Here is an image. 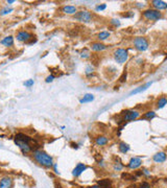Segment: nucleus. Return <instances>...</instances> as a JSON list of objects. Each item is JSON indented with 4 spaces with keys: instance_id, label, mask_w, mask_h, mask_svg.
<instances>
[{
    "instance_id": "f257e3e1",
    "label": "nucleus",
    "mask_w": 167,
    "mask_h": 188,
    "mask_svg": "<svg viewBox=\"0 0 167 188\" xmlns=\"http://www.w3.org/2000/svg\"><path fill=\"white\" fill-rule=\"evenodd\" d=\"M34 158L39 164L45 166V167H51L53 165L52 157L49 156L47 153L41 151V149H36L34 151Z\"/></svg>"
},
{
    "instance_id": "f03ea898",
    "label": "nucleus",
    "mask_w": 167,
    "mask_h": 188,
    "mask_svg": "<svg viewBox=\"0 0 167 188\" xmlns=\"http://www.w3.org/2000/svg\"><path fill=\"white\" fill-rule=\"evenodd\" d=\"M142 15H143L144 18H146L147 20H151V21H157L162 18L163 16L162 13H160V11H157V9H145V11L142 13Z\"/></svg>"
},
{
    "instance_id": "7ed1b4c3",
    "label": "nucleus",
    "mask_w": 167,
    "mask_h": 188,
    "mask_svg": "<svg viewBox=\"0 0 167 188\" xmlns=\"http://www.w3.org/2000/svg\"><path fill=\"white\" fill-rule=\"evenodd\" d=\"M114 57H115V61L119 64H123L128 61V50L123 48H119L117 50H115L114 52Z\"/></svg>"
},
{
    "instance_id": "20e7f679",
    "label": "nucleus",
    "mask_w": 167,
    "mask_h": 188,
    "mask_svg": "<svg viewBox=\"0 0 167 188\" xmlns=\"http://www.w3.org/2000/svg\"><path fill=\"white\" fill-rule=\"evenodd\" d=\"M133 43H134V47L139 51H145L148 48V42L143 37L135 38Z\"/></svg>"
},
{
    "instance_id": "39448f33",
    "label": "nucleus",
    "mask_w": 167,
    "mask_h": 188,
    "mask_svg": "<svg viewBox=\"0 0 167 188\" xmlns=\"http://www.w3.org/2000/svg\"><path fill=\"white\" fill-rule=\"evenodd\" d=\"M74 18L77 21H80V22L88 23L92 20V14L89 11H80L74 15Z\"/></svg>"
},
{
    "instance_id": "423d86ee",
    "label": "nucleus",
    "mask_w": 167,
    "mask_h": 188,
    "mask_svg": "<svg viewBox=\"0 0 167 188\" xmlns=\"http://www.w3.org/2000/svg\"><path fill=\"white\" fill-rule=\"evenodd\" d=\"M122 115H123L122 121H132V120L137 119L140 116V113L136 110H126L122 113Z\"/></svg>"
},
{
    "instance_id": "0eeeda50",
    "label": "nucleus",
    "mask_w": 167,
    "mask_h": 188,
    "mask_svg": "<svg viewBox=\"0 0 167 188\" xmlns=\"http://www.w3.org/2000/svg\"><path fill=\"white\" fill-rule=\"evenodd\" d=\"M15 142H16V144L19 146V149L22 151L23 154H28L29 151H32V146L30 145V142L23 141V140H20V139H16V138H15Z\"/></svg>"
},
{
    "instance_id": "6e6552de",
    "label": "nucleus",
    "mask_w": 167,
    "mask_h": 188,
    "mask_svg": "<svg viewBox=\"0 0 167 188\" xmlns=\"http://www.w3.org/2000/svg\"><path fill=\"white\" fill-rule=\"evenodd\" d=\"M30 39H32V36L27 32L22 30V32H19L17 34V40L20 42H26V43H28Z\"/></svg>"
},
{
    "instance_id": "1a4fd4ad",
    "label": "nucleus",
    "mask_w": 167,
    "mask_h": 188,
    "mask_svg": "<svg viewBox=\"0 0 167 188\" xmlns=\"http://www.w3.org/2000/svg\"><path fill=\"white\" fill-rule=\"evenodd\" d=\"M151 5L155 7V9H157L159 11L167 9V2L162 1V0H153L151 1Z\"/></svg>"
},
{
    "instance_id": "9d476101",
    "label": "nucleus",
    "mask_w": 167,
    "mask_h": 188,
    "mask_svg": "<svg viewBox=\"0 0 167 188\" xmlns=\"http://www.w3.org/2000/svg\"><path fill=\"white\" fill-rule=\"evenodd\" d=\"M142 164V160L141 158H138V157H134V158H132L130 160V162H128V167L130 168V169H136V168L140 167Z\"/></svg>"
},
{
    "instance_id": "9b49d317",
    "label": "nucleus",
    "mask_w": 167,
    "mask_h": 188,
    "mask_svg": "<svg viewBox=\"0 0 167 188\" xmlns=\"http://www.w3.org/2000/svg\"><path fill=\"white\" fill-rule=\"evenodd\" d=\"M13 187V180L9 177H4L0 180V188H11Z\"/></svg>"
},
{
    "instance_id": "f8f14e48",
    "label": "nucleus",
    "mask_w": 167,
    "mask_h": 188,
    "mask_svg": "<svg viewBox=\"0 0 167 188\" xmlns=\"http://www.w3.org/2000/svg\"><path fill=\"white\" fill-rule=\"evenodd\" d=\"M86 168H87V166H86L85 164H82V163H78L77 165L75 166V168L73 169L72 174H73L74 177H78V176H80L82 172L85 171Z\"/></svg>"
},
{
    "instance_id": "ddd939ff",
    "label": "nucleus",
    "mask_w": 167,
    "mask_h": 188,
    "mask_svg": "<svg viewBox=\"0 0 167 188\" xmlns=\"http://www.w3.org/2000/svg\"><path fill=\"white\" fill-rule=\"evenodd\" d=\"M166 154H165L164 151H160V153H157L156 155H153V161L156 163H163L166 161Z\"/></svg>"
},
{
    "instance_id": "4468645a",
    "label": "nucleus",
    "mask_w": 167,
    "mask_h": 188,
    "mask_svg": "<svg viewBox=\"0 0 167 188\" xmlns=\"http://www.w3.org/2000/svg\"><path fill=\"white\" fill-rule=\"evenodd\" d=\"M91 48L93 51H102L107 48V46L105 44L100 43V42H97V43H93L91 45Z\"/></svg>"
},
{
    "instance_id": "2eb2a0df",
    "label": "nucleus",
    "mask_w": 167,
    "mask_h": 188,
    "mask_svg": "<svg viewBox=\"0 0 167 188\" xmlns=\"http://www.w3.org/2000/svg\"><path fill=\"white\" fill-rule=\"evenodd\" d=\"M62 11L65 13V14H69V15H73L76 14V7L73 6V5H66L62 9Z\"/></svg>"
},
{
    "instance_id": "dca6fc26",
    "label": "nucleus",
    "mask_w": 167,
    "mask_h": 188,
    "mask_svg": "<svg viewBox=\"0 0 167 188\" xmlns=\"http://www.w3.org/2000/svg\"><path fill=\"white\" fill-rule=\"evenodd\" d=\"M108 142H109V139L105 137V136H98V137L95 139V143H96L97 145H100V146H103V145H105Z\"/></svg>"
},
{
    "instance_id": "f3484780",
    "label": "nucleus",
    "mask_w": 167,
    "mask_h": 188,
    "mask_svg": "<svg viewBox=\"0 0 167 188\" xmlns=\"http://www.w3.org/2000/svg\"><path fill=\"white\" fill-rule=\"evenodd\" d=\"M1 44L6 46V47H11V46H13V44H14V38L11 37V36L5 37L4 39L1 40Z\"/></svg>"
},
{
    "instance_id": "a211bd4d",
    "label": "nucleus",
    "mask_w": 167,
    "mask_h": 188,
    "mask_svg": "<svg viewBox=\"0 0 167 188\" xmlns=\"http://www.w3.org/2000/svg\"><path fill=\"white\" fill-rule=\"evenodd\" d=\"M151 83H147V84H145V85H143V86H141V87H138L137 89H135V90H133V91L130 92V95H133V94H137V93H140V92H142V91H144V90H146L148 87H151Z\"/></svg>"
},
{
    "instance_id": "6ab92c4d",
    "label": "nucleus",
    "mask_w": 167,
    "mask_h": 188,
    "mask_svg": "<svg viewBox=\"0 0 167 188\" xmlns=\"http://www.w3.org/2000/svg\"><path fill=\"white\" fill-rule=\"evenodd\" d=\"M112 181L110 179H102L98 181V186L100 188H105V187H111Z\"/></svg>"
},
{
    "instance_id": "aec40b11",
    "label": "nucleus",
    "mask_w": 167,
    "mask_h": 188,
    "mask_svg": "<svg viewBox=\"0 0 167 188\" xmlns=\"http://www.w3.org/2000/svg\"><path fill=\"white\" fill-rule=\"evenodd\" d=\"M92 100H94V95L93 94L88 93V94H85L84 97H82L80 101V103H90V101H92Z\"/></svg>"
},
{
    "instance_id": "412c9836",
    "label": "nucleus",
    "mask_w": 167,
    "mask_h": 188,
    "mask_svg": "<svg viewBox=\"0 0 167 188\" xmlns=\"http://www.w3.org/2000/svg\"><path fill=\"white\" fill-rule=\"evenodd\" d=\"M121 178L123 180H125V181H136V180H137V177H135L133 174H128V172H123V174H121Z\"/></svg>"
},
{
    "instance_id": "4be33fe9",
    "label": "nucleus",
    "mask_w": 167,
    "mask_h": 188,
    "mask_svg": "<svg viewBox=\"0 0 167 188\" xmlns=\"http://www.w3.org/2000/svg\"><path fill=\"white\" fill-rule=\"evenodd\" d=\"M166 105H167V98L166 97H161V98H159L158 101H157V108L158 109L164 108Z\"/></svg>"
},
{
    "instance_id": "5701e85b",
    "label": "nucleus",
    "mask_w": 167,
    "mask_h": 188,
    "mask_svg": "<svg viewBox=\"0 0 167 188\" xmlns=\"http://www.w3.org/2000/svg\"><path fill=\"white\" fill-rule=\"evenodd\" d=\"M119 151H121V153H123V154H125V153H128L130 151V145L125 142H120V144H119Z\"/></svg>"
},
{
    "instance_id": "b1692460",
    "label": "nucleus",
    "mask_w": 167,
    "mask_h": 188,
    "mask_svg": "<svg viewBox=\"0 0 167 188\" xmlns=\"http://www.w3.org/2000/svg\"><path fill=\"white\" fill-rule=\"evenodd\" d=\"M156 117V113L153 112V111H148V112H146L144 115H143V118L144 119H153V118H155Z\"/></svg>"
},
{
    "instance_id": "393cba45",
    "label": "nucleus",
    "mask_w": 167,
    "mask_h": 188,
    "mask_svg": "<svg viewBox=\"0 0 167 188\" xmlns=\"http://www.w3.org/2000/svg\"><path fill=\"white\" fill-rule=\"evenodd\" d=\"M109 37H110V32H101L98 34V39L100 40V41H103V40L108 39Z\"/></svg>"
},
{
    "instance_id": "a878e982",
    "label": "nucleus",
    "mask_w": 167,
    "mask_h": 188,
    "mask_svg": "<svg viewBox=\"0 0 167 188\" xmlns=\"http://www.w3.org/2000/svg\"><path fill=\"white\" fill-rule=\"evenodd\" d=\"M122 168H123V165H122L120 162H116L114 164V169L117 170V171H120V170H122Z\"/></svg>"
},
{
    "instance_id": "bb28decb",
    "label": "nucleus",
    "mask_w": 167,
    "mask_h": 188,
    "mask_svg": "<svg viewBox=\"0 0 167 188\" xmlns=\"http://www.w3.org/2000/svg\"><path fill=\"white\" fill-rule=\"evenodd\" d=\"M11 11H13V9L11 7H4V9H2V11H0V14L1 15H5V14H9V13H11Z\"/></svg>"
},
{
    "instance_id": "cd10ccee",
    "label": "nucleus",
    "mask_w": 167,
    "mask_h": 188,
    "mask_svg": "<svg viewBox=\"0 0 167 188\" xmlns=\"http://www.w3.org/2000/svg\"><path fill=\"white\" fill-rule=\"evenodd\" d=\"M111 24H113V25L117 27V26L120 25V21H119L118 19H112V20H111Z\"/></svg>"
},
{
    "instance_id": "c85d7f7f",
    "label": "nucleus",
    "mask_w": 167,
    "mask_h": 188,
    "mask_svg": "<svg viewBox=\"0 0 167 188\" xmlns=\"http://www.w3.org/2000/svg\"><path fill=\"white\" fill-rule=\"evenodd\" d=\"M80 57H84V59H87V57H90L89 51H88L87 49H85V51H82V55H80Z\"/></svg>"
},
{
    "instance_id": "c756f323",
    "label": "nucleus",
    "mask_w": 167,
    "mask_h": 188,
    "mask_svg": "<svg viewBox=\"0 0 167 188\" xmlns=\"http://www.w3.org/2000/svg\"><path fill=\"white\" fill-rule=\"evenodd\" d=\"M91 73H93V67H92V66H88L87 69H86V74L89 76Z\"/></svg>"
},
{
    "instance_id": "7c9ffc66",
    "label": "nucleus",
    "mask_w": 167,
    "mask_h": 188,
    "mask_svg": "<svg viewBox=\"0 0 167 188\" xmlns=\"http://www.w3.org/2000/svg\"><path fill=\"white\" fill-rule=\"evenodd\" d=\"M32 85H34V80H28L24 83V86H25V87H32Z\"/></svg>"
},
{
    "instance_id": "2f4dec72",
    "label": "nucleus",
    "mask_w": 167,
    "mask_h": 188,
    "mask_svg": "<svg viewBox=\"0 0 167 188\" xmlns=\"http://www.w3.org/2000/svg\"><path fill=\"white\" fill-rule=\"evenodd\" d=\"M139 187H140V188H149L151 186H149V184L147 183V182H142V183L140 184Z\"/></svg>"
},
{
    "instance_id": "473e14b6",
    "label": "nucleus",
    "mask_w": 167,
    "mask_h": 188,
    "mask_svg": "<svg viewBox=\"0 0 167 188\" xmlns=\"http://www.w3.org/2000/svg\"><path fill=\"white\" fill-rule=\"evenodd\" d=\"M125 78H126V71H124L123 74L121 75V77L119 78V82H120V83H123V82H125Z\"/></svg>"
},
{
    "instance_id": "72a5a7b5",
    "label": "nucleus",
    "mask_w": 167,
    "mask_h": 188,
    "mask_svg": "<svg viewBox=\"0 0 167 188\" xmlns=\"http://www.w3.org/2000/svg\"><path fill=\"white\" fill-rule=\"evenodd\" d=\"M53 80H54V75L51 74V75H49V76L46 77V83H50V82H52Z\"/></svg>"
},
{
    "instance_id": "f704fd0d",
    "label": "nucleus",
    "mask_w": 167,
    "mask_h": 188,
    "mask_svg": "<svg viewBox=\"0 0 167 188\" xmlns=\"http://www.w3.org/2000/svg\"><path fill=\"white\" fill-rule=\"evenodd\" d=\"M105 7H107V5H105V4L97 5V6H96V11H103V9H105Z\"/></svg>"
},
{
    "instance_id": "c9c22d12",
    "label": "nucleus",
    "mask_w": 167,
    "mask_h": 188,
    "mask_svg": "<svg viewBox=\"0 0 167 188\" xmlns=\"http://www.w3.org/2000/svg\"><path fill=\"white\" fill-rule=\"evenodd\" d=\"M142 171H143V174H145V176H149V174H151V172H149L147 169H143Z\"/></svg>"
},
{
    "instance_id": "e433bc0d",
    "label": "nucleus",
    "mask_w": 167,
    "mask_h": 188,
    "mask_svg": "<svg viewBox=\"0 0 167 188\" xmlns=\"http://www.w3.org/2000/svg\"><path fill=\"white\" fill-rule=\"evenodd\" d=\"M88 188H100L98 185H93V186H90V187H88Z\"/></svg>"
},
{
    "instance_id": "4c0bfd02",
    "label": "nucleus",
    "mask_w": 167,
    "mask_h": 188,
    "mask_svg": "<svg viewBox=\"0 0 167 188\" xmlns=\"http://www.w3.org/2000/svg\"><path fill=\"white\" fill-rule=\"evenodd\" d=\"M14 2H15L14 0H7V4H9V3L11 4V3H14Z\"/></svg>"
},
{
    "instance_id": "58836bf2",
    "label": "nucleus",
    "mask_w": 167,
    "mask_h": 188,
    "mask_svg": "<svg viewBox=\"0 0 167 188\" xmlns=\"http://www.w3.org/2000/svg\"><path fill=\"white\" fill-rule=\"evenodd\" d=\"M71 145H72V147H77V144H76V143H71Z\"/></svg>"
}]
</instances>
